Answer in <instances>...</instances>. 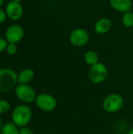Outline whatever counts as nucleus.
<instances>
[{
    "instance_id": "nucleus-1",
    "label": "nucleus",
    "mask_w": 133,
    "mask_h": 134,
    "mask_svg": "<svg viewBox=\"0 0 133 134\" xmlns=\"http://www.w3.org/2000/svg\"><path fill=\"white\" fill-rule=\"evenodd\" d=\"M18 82V75L10 68H0V93L12 90Z\"/></svg>"
},
{
    "instance_id": "nucleus-2",
    "label": "nucleus",
    "mask_w": 133,
    "mask_h": 134,
    "mask_svg": "<svg viewBox=\"0 0 133 134\" xmlns=\"http://www.w3.org/2000/svg\"><path fill=\"white\" fill-rule=\"evenodd\" d=\"M32 111L25 104L18 105L12 112V120L17 126H26L31 120Z\"/></svg>"
},
{
    "instance_id": "nucleus-3",
    "label": "nucleus",
    "mask_w": 133,
    "mask_h": 134,
    "mask_svg": "<svg viewBox=\"0 0 133 134\" xmlns=\"http://www.w3.org/2000/svg\"><path fill=\"white\" fill-rule=\"evenodd\" d=\"M124 105V99L118 93H111L107 96L103 101V108L107 113H116Z\"/></svg>"
},
{
    "instance_id": "nucleus-4",
    "label": "nucleus",
    "mask_w": 133,
    "mask_h": 134,
    "mask_svg": "<svg viewBox=\"0 0 133 134\" xmlns=\"http://www.w3.org/2000/svg\"><path fill=\"white\" fill-rule=\"evenodd\" d=\"M88 75L89 80L92 83L101 84L107 79L108 76L107 67L104 64L99 62L90 67Z\"/></svg>"
},
{
    "instance_id": "nucleus-5",
    "label": "nucleus",
    "mask_w": 133,
    "mask_h": 134,
    "mask_svg": "<svg viewBox=\"0 0 133 134\" xmlns=\"http://www.w3.org/2000/svg\"><path fill=\"white\" fill-rule=\"evenodd\" d=\"M16 97L23 103L31 104L35 101L36 92L35 90L27 84H19L15 89Z\"/></svg>"
},
{
    "instance_id": "nucleus-6",
    "label": "nucleus",
    "mask_w": 133,
    "mask_h": 134,
    "mask_svg": "<svg viewBox=\"0 0 133 134\" xmlns=\"http://www.w3.org/2000/svg\"><path fill=\"white\" fill-rule=\"evenodd\" d=\"M35 104L40 110L45 112H51L56 109L57 100L55 97L49 93H41L36 97Z\"/></svg>"
},
{
    "instance_id": "nucleus-7",
    "label": "nucleus",
    "mask_w": 133,
    "mask_h": 134,
    "mask_svg": "<svg viewBox=\"0 0 133 134\" xmlns=\"http://www.w3.org/2000/svg\"><path fill=\"white\" fill-rule=\"evenodd\" d=\"M89 40V34L84 28H76L74 29L70 35L69 41L70 43L76 47H82L85 46Z\"/></svg>"
},
{
    "instance_id": "nucleus-8",
    "label": "nucleus",
    "mask_w": 133,
    "mask_h": 134,
    "mask_svg": "<svg viewBox=\"0 0 133 134\" xmlns=\"http://www.w3.org/2000/svg\"><path fill=\"white\" fill-rule=\"evenodd\" d=\"M24 35V29L19 24H12L9 26L5 32V37L8 43L16 44L22 40Z\"/></svg>"
},
{
    "instance_id": "nucleus-9",
    "label": "nucleus",
    "mask_w": 133,
    "mask_h": 134,
    "mask_svg": "<svg viewBox=\"0 0 133 134\" xmlns=\"http://www.w3.org/2000/svg\"><path fill=\"white\" fill-rule=\"evenodd\" d=\"M5 12L8 18H9L12 20L16 21L22 17L24 13V9L20 3L14 1H11L6 5Z\"/></svg>"
},
{
    "instance_id": "nucleus-10",
    "label": "nucleus",
    "mask_w": 133,
    "mask_h": 134,
    "mask_svg": "<svg viewBox=\"0 0 133 134\" xmlns=\"http://www.w3.org/2000/svg\"><path fill=\"white\" fill-rule=\"evenodd\" d=\"M109 2L112 9L122 13L131 11L132 8V0H110Z\"/></svg>"
},
{
    "instance_id": "nucleus-11",
    "label": "nucleus",
    "mask_w": 133,
    "mask_h": 134,
    "mask_svg": "<svg viewBox=\"0 0 133 134\" xmlns=\"http://www.w3.org/2000/svg\"><path fill=\"white\" fill-rule=\"evenodd\" d=\"M112 27L111 20L107 17H103L99 19L95 25H94V31L98 35H104L107 34Z\"/></svg>"
},
{
    "instance_id": "nucleus-12",
    "label": "nucleus",
    "mask_w": 133,
    "mask_h": 134,
    "mask_svg": "<svg viewBox=\"0 0 133 134\" xmlns=\"http://www.w3.org/2000/svg\"><path fill=\"white\" fill-rule=\"evenodd\" d=\"M34 76V72L31 68L22 70L18 75V82L20 84H27L30 82Z\"/></svg>"
},
{
    "instance_id": "nucleus-13",
    "label": "nucleus",
    "mask_w": 133,
    "mask_h": 134,
    "mask_svg": "<svg viewBox=\"0 0 133 134\" xmlns=\"http://www.w3.org/2000/svg\"><path fill=\"white\" fill-rule=\"evenodd\" d=\"M84 60L86 64L89 65L90 67L99 63V55L96 52L93 50L87 51L84 55Z\"/></svg>"
},
{
    "instance_id": "nucleus-14",
    "label": "nucleus",
    "mask_w": 133,
    "mask_h": 134,
    "mask_svg": "<svg viewBox=\"0 0 133 134\" xmlns=\"http://www.w3.org/2000/svg\"><path fill=\"white\" fill-rule=\"evenodd\" d=\"M1 134H20V130L13 122H7L2 126Z\"/></svg>"
},
{
    "instance_id": "nucleus-15",
    "label": "nucleus",
    "mask_w": 133,
    "mask_h": 134,
    "mask_svg": "<svg viewBox=\"0 0 133 134\" xmlns=\"http://www.w3.org/2000/svg\"><path fill=\"white\" fill-rule=\"evenodd\" d=\"M122 23L125 27H133V12L129 11L123 13L122 17Z\"/></svg>"
},
{
    "instance_id": "nucleus-16",
    "label": "nucleus",
    "mask_w": 133,
    "mask_h": 134,
    "mask_svg": "<svg viewBox=\"0 0 133 134\" xmlns=\"http://www.w3.org/2000/svg\"><path fill=\"white\" fill-rule=\"evenodd\" d=\"M9 108H10V104L7 100H0V115L8 112Z\"/></svg>"
},
{
    "instance_id": "nucleus-17",
    "label": "nucleus",
    "mask_w": 133,
    "mask_h": 134,
    "mask_svg": "<svg viewBox=\"0 0 133 134\" xmlns=\"http://www.w3.org/2000/svg\"><path fill=\"white\" fill-rule=\"evenodd\" d=\"M5 51L9 55H14L17 52L16 44H15V43H8Z\"/></svg>"
},
{
    "instance_id": "nucleus-18",
    "label": "nucleus",
    "mask_w": 133,
    "mask_h": 134,
    "mask_svg": "<svg viewBox=\"0 0 133 134\" xmlns=\"http://www.w3.org/2000/svg\"><path fill=\"white\" fill-rule=\"evenodd\" d=\"M7 45H8V42L6 41V39L0 38V53L6 49Z\"/></svg>"
},
{
    "instance_id": "nucleus-19",
    "label": "nucleus",
    "mask_w": 133,
    "mask_h": 134,
    "mask_svg": "<svg viewBox=\"0 0 133 134\" xmlns=\"http://www.w3.org/2000/svg\"><path fill=\"white\" fill-rule=\"evenodd\" d=\"M20 134H34V131L27 127V126H23L20 129Z\"/></svg>"
},
{
    "instance_id": "nucleus-20",
    "label": "nucleus",
    "mask_w": 133,
    "mask_h": 134,
    "mask_svg": "<svg viewBox=\"0 0 133 134\" xmlns=\"http://www.w3.org/2000/svg\"><path fill=\"white\" fill-rule=\"evenodd\" d=\"M6 17L7 16H6L5 12L0 8V24H2L3 22H5L6 20Z\"/></svg>"
},
{
    "instance_id": "nucleus-21",
    "label": "nucleus",
    "mask_w": 133,
    "mask_h": 134,
    "mask_svg": "<svg viewBox=\"0 0 133 134\" xmlns=\"http://www.w3.org/2000/svg\"><path fill=\"white\" fill-rule=\"evenodd\" d=\"M126 134H133V128H132V129H130L129 131H128V133Z\"/></svg>"
},
{
    "instance_id": "nucleus-22",
    "label": "nucleus",
    "mask_w": 133,
    "mask_h": 134,
    "mask_svg": "<svg viewBox=\"0 0 133 134\" xmlns=\"http://www.w3.org/2000/svg\"><path fill=\"white\" fill-rule=\"evenodd\" d=\"M4 2H5V0H0V7L4 4Z\"/></svg>"
},
{
    "instance_id": "nucleus-23",
    "label": "nucleus",
    "mask_w": 133,
    "mask_h": 134,
    "mask_svg": "<svg viewBox=\"0 0 133 134\" xmlns=\"http://www.w3.org/2000/svg\"><path fill=\"white\" fill-rule=\"evenodd\" d=\"M12 1H14V2H19V3H20V2H22L23 0H12Z\"/></svg>"
},
{
    "instance_id": "nucleus-24",
    "label": "nucleus",
    "mask_w": 133,
    "mask_h": 134,
    "mask_svg": "<svg viewBox=\"0 0 133 134\" xmlns=\"http://www.w3.org/2000/svg\"><path fill=\"white\" fill-rule=\"evenodd\" d=\"M2 119H1V117H0V128H2Z\"/></svg>"
},
{
    "instance_id": "nucleus-25",
    "label": "nucleus",
    "mask_w": 133,
    "mask_h": 134,
    "mask_svg": "<svg viewBox=\"0 0 133 134\" xmlns=\"http://www.w3.org/2000/svg\"><path fill=\"white\" fill-rule=\"evenodd\" d=\"M132 31H133V27H132Z\"/></svg>"
}]
</instances>
